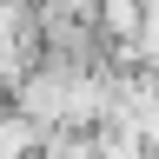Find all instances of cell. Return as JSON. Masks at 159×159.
<instances>
[{
  "mask_svg": "<svg viewBox=\"0 0 159 159\" xmlns=\"http://www.w3.org/2000/svg\"><path fill=\"white\" fill-rule=\"evenodd\" d=\"M40 139H47V126H33L27 113H0V159H40Z\"/></svg>",
  "mask_w": 159,
  "mask_h": 159,
  "instance_id": "6da1fadb",
  "label": "cell"
},
{
  "mask_svg": "<svg viewBox=\"0 0 159 159\" xmlns=\"http://www.w3.org/2000/svg\"><path fill=\"white\" fill-rule=\"evenodd\" d=\"M93 159H146V146L133 133H119V126H99L93 133Z\"/></svg>",
  "mask_w": 159,
  "mask_h": 159,
  "instance_id": "7a4b0ae2",
  "label": "cell"
},
{
  "mask_svg": "<svg viewBox=\"0 0 159 159\" xmlns=\"http://www.w3.org/2000/svg\"><path fill=\"white\" fill-rule=\"evenodd\" d=\"M0 113H7V93H0Z\"/></svg>",
  "mask_w": 159,
  "mask_h": 159,
  "instance_id": "3957f363",
  "label": "cell"
}]
</instances>
